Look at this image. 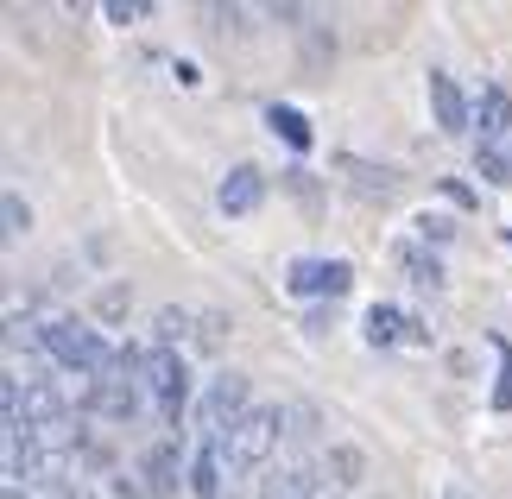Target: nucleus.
Instances as JSON below:
<instances>
[{"mask_svg": "<svg viewBox=\"0 0 512 499\" xmlns=\"http://www.w3.org/2000/svg\"><path fill=\"white\" fill-rule=\"evenodd\" d=\"M140 392H146V361H140V354H114V361L89 379L83 405H89L95 417H114V424H127V417L140 411Z\"/></svg>", "mask_w": 512, "mask_h": 499, "instance_id": "nucleus-1", "label": "nucleus"}, {"mask_svg": "<svg viewBox=\"0 0 512 499\" xmlns=\"http://www.w3.org/2000/svg\"><path fill=\"white\" fill-rule=\"evenodd\" d=\"M38 342H45V354H51L57 367H70V373H102V367L114 361L108 342L83 323V316H57V323H45V335H38Z\"/></svg>", "mask_w": 512, "mask_h": 499, "instance_id": "nucleus-2", "label": "nucleus"}, {"mask_svg": "<svg viewBox=\"0 0 512 499\" xmlns=\"http://www.w3.org/2000/svg\"><path fill=\"white\" fill-rule=\"evenodd\" d=\"M279 436H285V417H279V411H247L241 424H234V430L222 436L228 481H234V474H253V468H266V455L279 449Z\"/></svg>", "mask_w": 512, "mask_h": 499, "instance_id": "nucleus-3", "label": "nucleus"}, {"mask_svg": "<svg viewBox=\"0 0 512 499\" xmlns=\"http://www.w3.org/2000/svg\"><path fill=\"white\" fill-rule=\"evenodd\" d=\"M247 398H253L247 373H215V379H209L203 405H196V430H203V443H222V436H228L234 424H241V417L253 411Z\"/></svg>", "mask_w": 512, "mask_h": 499, "instance_id": "nucleus-4", "label": "nucleus"}, {"mask_svg": "<svg viewBox=\"0 0 512 499\" xmlns=\"http://www.w3.org/2000/svg\"><path fill=\"white\" fill-rule=\"evenodd\" d=\"M146 392L159 398V411L171 417H184V405H190V373H184V354L177 348H152L146 354Z\"/></svg>", "mask_w": 512, "mask_h": 499, "instance_id": "nucleus-5", "label": "nucleus"}, {"mask_svg": "<svg viewBox=\"0 0 512 499\" xmlns=\"http://www.w3.org/2000/svg\"><path fill=\"white\" fill-rule=\"evenodd\" d=\"M285 285L298 297H342L354 285V266H348V259H298Z\"/></svg>", "mask_w": 512, "mask_h": 499, "instance_id": "nucleus-6", "label": "nucleus"}, {"mask_svg": "<svg viewBox=\"0 0 512 499\" xmlns=\"http://www.w3.org/2000/svg\"><path fill=\"white\" fill-rule=\"evenodd\" d=\"M317 462H285V468H272L266 474V487L260 499H317Z\"/></svg>", "mask_w": 512, "mask_h": 499, "instance_id": "nucleus-7", "label": "nucleus"}, {"mask_svg": "<svg viewBox=\"0 0 512 499\" xmlns=\"http://www.w3.org/2000/svg\"><path fill=\"white\" fill-rule=\"evenodd\" d=\"M430 108H437V127H443V133H468V102H462L456 76L430 70Z\"/></svg>", "mask_w": 512, "mask_h": 499, "instance_id": "nucleus-8", "label": "nucleus"}, {"mask_svg": "<svg viewBox=\"0 0 512 499\" xmlns=\"http://www.w3.org/2000/svg\"><path fill=\"white\" fill-rule=\"evenodd\" d=\"M260 196H266V177L253 171V165H234L222 177V209L228 215H253V209H260Z\"/></svg>", "mask_w": 512, "mask_h": 499, "instance_id": "nucleus-9", "label": "nucleus"}, {"mask_svg": "<svg viewBox=\"0 0 512 499\" xmlns=\"http://www.w3.org/2000/svg\"><path fill=\"white\" fill-rule=\"evenodd\" d=\"M222 481H228V455H222V443H203V455H196V468H190V493L222 499Z\"/></svg>", "mask_w": 512, "mask_h": 499, "instance_id": "nucleus-10", "label": "nucleus"}, {"mask_svg": "<svg viewBox=\"0 0 512 499\" xmlns=\"http://www.w3.org/2000/svg\"><path fill=\"white\" fill-rule=\"evenodd\" d=\"M475 121H481V146H500V139L512 133V95L506 89H487L481 108H475Z\"/></svg>", "mask_w": 512, "mask_h": 499, "instance_id": "nucleus-11", "label": "nucleus"}, {"mask_svg": "<svg viewBox=\"0 0 512 499\" xmlns=\"http://www.w3.org/2000/svg\"><path fill=\"white\" fill-rule=\"evenodd\" d=\"M177 481H184V462H177V443H159V449H146V487L152 493H177Z\"/></svg>", "mask_w": 512, "mask_h": 499, "instance_id": "nucleus-12", "label": "nucleus"}, {"mask_svg": "<svg viewBox=\"0 0 512 499\" xmlns=\"http://www.w3.org/2000/svg\"><path fill=\"white\" fill-rule=\"evenodd\" d=\"M266 127H272V133H279V139H285V146H298V152L310 146V121H304V114H298V108H279V102H272V108H266Z\"/></svg>", "mask_w": 512, "mask_h": 499, "instance_id": "nucleus-13", "label": "nucleus"}, {"mask_svg": "<svg viewBox=\"0 0 512 499\" xmlns=\"http://www.w3.org/2000/svg\"><path fill=\"white\" fill-rule=\"evenodd\" d=\"M405 329H411V323H405V316H399V310H392V304H373V310H367V342H373V348H386V342H399V335H405Z\"/></svg>", "mask_w": 512, "mask_h": 499, "instance_id": "nucleus-14", "label": "nucleus"}, {"mask_svg": "<svg viewBox=\"0 0 512 499\" xmlns=\"http://www.w3.org/2000/svg\"><path fill=\"white\" fill-rule=\"evenodd\" d=\"M481 177H494V184L512 177V133L500 139V146H481Z\"/></svg>", "mask_w": 512, "mask_h": 499, "instance_id": "nucleus-15", "label": "nucleus"}, {"mask_svg": "<svg viewBox=\"0 0 512 499\" xmlns=\"http://www.w3.org/2000/svg\"><path fill=\"white\" fill-rule=\"evenodd\" d=\"M354 171V190L361 196H392V171H367V165H348Z\"/></svg>", "mask_w": 512, "mask_h": 499, "instance_id": "nucleus-16", "label": "nucleus"}, {"mask_svg": "<svg viewBox=\"0 0 512 499\" xmlns=\"http://www.w3.org/2000/svg\"><path fill=\"white\" fill-rule=\"evenodd\" d=\"M184 329H190V316H184V310H159V348L184 342Z\"/></svg>", "mask_w": 512, "mask_h": 499, "instance_id": "nucleus-17", "label": "nucleus"}, {"mask_svg": "<svg viewBox=\"0 0 512 499\" xmlns=\"http://www.w3.org/2000/svg\"><path fill=\"white\" fill-rule=\"evenodd\" d=\"M494 354H500V386H494V405H512V348H506V342H494Z\"/></svg>", "mask_w": 512, "mask_h": 499, "instance_id": "nucleus-18", "label": "nucleus"}, {"mask_svg": "<svg viewBox=\"0 0 512 499\" xmlns=\"http://www.w3.org/2000/svg\"><path fill=\"white\" fill-rule=\"evenodd\" d=\"M411 285H424V291H437V285H443V272H437V259H411Z\"/></svg>", "mask_w": 512, "mask_h": 499, "instance_id": "nucleus-19", "label": "nucleus"}, {"mask_svg": "<svg viewBox=\"0 0 512 499\" xmlns=\"http://www.w3.org/2000/svg\"><path fill=\"white\" fill-rule=\"evenodd\" d=\"M26 228H32V215H26V203L7 190V234H26Z\"/></svg>", "mask_w": 512, "mask_h": 499, "instance_id": "nucleus-20", "label": "nucleus"}, {"mask_svg": "<svg viewBox=\"0 0 512 499\" xmlns=\"http://www.w3.org/2000/svg\"><path fill=\"white\" fill-rule=\"evenodd\" d=\"M146 7H140V0H108V19H114V26H127V19H140Z\"/></svg>", "mask_w": 512, "mask_h": 499, "instance_id": "nucleus-21", "label": "nucleus"}, {"mask_svg": "<svg viewBox=\"0 0 512 499\" xmlns=\"http://www.w3.org/2000/svg\"><path fill=\"white\" fill-rule=\"evenodd\" d=\"M443 499H475V493H468L462 481H449V487H443Z\"/></svg>", "mask_w": 512, "mask_h": 499, "instance_id": "nucleus-22", "label": "nucleus"}, {"mask_svg": "<svg viewBox=\"0 0 512 499\" xmlns=\"http://www.w3.org/2000/svg\"><path fill=\"white\" fill-rule=\"evenodd\" d=\"M0 499H26V493H19V487H7V493H0Z\"/></svg>", "mask_w": 512, "mask_h": 499, "instance_id": "nucleus-23", "label": "nucleus"}]
</instances>
